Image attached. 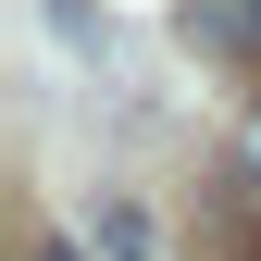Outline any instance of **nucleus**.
Segmentation results:
<instances>
[{
    "label": "nucleus",
    "instance_id": "obj_1",
    "mask_svg": "<svg viewBox=\"0 0 261 261\" xmlns=\"http://www.w3.org/2000/svg\"><path fill=\"white\" fill-rule=\"evenodd\" d=\"M75 237H87V261H149V249H162V237H149V212H137V199H112V187L87 199Z\"/></svg>",
    "mask_w": 261,
    "mask_h": 261
},
{
    "label": "nucleus",
    "instance_id": "obj_2",
    "mask_svg": "<svg viewBox=\"0 0 261 261\" xmlns=\"http://www.w3.org/2000/svg\"><path fill=\"white\" fill-rule=\"evenodd\" d=\"M187 25L212 50H261V0H187Z\"/></svg>",
    "mask_w": 261,
    "mask_h": 261
},
{
    "label": "nucleus",
    "instance_id": "obj_3",
    "mask_svg": "<svg viewBox=\"0 0 261 261\" xmlns=\"http://www.w3.org/2000/svg\"><path fill=\"white\" fill-rule=\"evenodd\" d=\"M237 162H249V187H261V112H249V137H237Z\"/></svg>",
    "mask_w": 261,
    "mask_h": 261
},
{
    "label": "nucleus",
    "instance_id": "obj_4",
    "mask_svg": "<svg viewBox=\"0 0 261 261\" xmlns=\"http://www.w3.org/2000/svg\"><path fill=\"white\" fill-rule=\"evenodd\" d=\"M38 261H87V237H50V249H38Z\"/></svg>",
    "mask_w": 261,
    "mask_h": 261
}]
</instances>
